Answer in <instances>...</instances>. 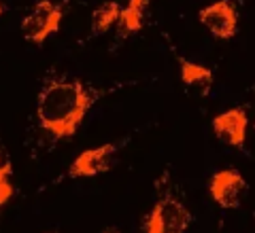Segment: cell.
<instances>
[{
	"instance_id": "obj_3",
	"label": "cell",
	"mask_w": 255,
	"mask_h": 233,
	"mask_svg": "<svg viewBox=\"0 0 255 233\" xmlns=\"http://www.w3.org/2000/svg\"><path fill=\"white\" fill-rule=\"evenodd\" d=\"M64 19V11L60 4L51 0H36L30 13L21 19V34L28 43L43 47L49 38L60 32Z\"/></svg>"
},
{
	"instance_id": "obj_7",
	"label": "cell",
	"mask_w": 255,
	"mask_h": 233,
	"mask_svg": "<svg viewBox=\"0 0 255 233\" xmlns=\"http://www.w3.org/2000/svg\"><path fill=\"white\" fill-rule=\"evenodd\" d=\"M247 127H249V119H247V112L241 106L228 108L219 112L217 117H213V132L217 134L219 140L230 144V147H245Z\"/></svg>"
},
{
	"instance_id": "obj_9",
	"label": "cell",
	"mask_w": 255,
	"mask_h": 233,
	"mask_svg": "<svg viewBox=\"0 0 255 233\" xmlns=\"http://www.w3.org/2000/svg\"><path fill=\"white\" fill-rule=\"evenodd\" d=\"M119 15H122V6L115 0H109V2L100 4L92 15V34H105L107 30L117 26Z\"/></svg>"
},
{
	"instance_id": "obj_14",
	"label": "cell",
	"mask_w": 255,
	"mask_h": 233,
	"mask_svg": "<svg viewBox=\"0 0 255 233\" xmlns=\"http://www.w3.org/2000/svg\"><path fill=\"white\" fill-rule=\"evenodd\" d=\"M4 11H6V6H4L2 0H0V17H2V15H4Z\"/></svg>"
},
{
	"instance_id": "obj_4",
	"label": "cell",
	"mask_w": 255,
	"mask_h": 233,
	"mask_svg": "<svg viewBox=\"0 0 255 233\" xmlns=\"http://www.w3.org/2000/svg\"><path fill=\"white\" fill-rule=\"evenodd\" d=\"M119 147L115 142H105L98 147L85 149L73 159L68 167V178H96L113 170Z\"/></svg>"
},
{
	"instance_id": "obj_1",
	"label": "cell",
	"mask_w": 255,
	"mask_h": 233,
	"mask_svg": "<svg viewBox=\"0 0 255 233\" xmlns=\"http://www.w3.org/2000/svg\"><path fill=\"white\" fill-rule=\"evenodd\" d=\"M94 93L77 78L49 81L36 98L38 125L55 140L73 138L94 106Z\"/></svg>"
},
{
	"instance_id": "obj_2",
	"label": "cell",
	"mask_w": 255,
	"mask_h": 233,
	"mask_svg": "<svg viewBox=\"0 0 255 233\" xmlns=\"http://www.w3.org/2000/svg\"><path fill=\"white\" fill-rule=\"evenodd\" d=\"M191 225V212L174 195H164L153 204L142 223L145 233H185Z\"/></svg>"
},
{
	"instance_id": "obj_13",
	"label": "cell",
	"mask_w": 255,
	"mask_h": 233,
	"mask_svg": "<svg viewBox=\"0 0 255 233\" xmlns=\"http://www.w3.org/2000/svg\"><path fill=\"white\" fill-rule=\"evenodd\" d=\"M102 233H122V231L115 229V227H107V229H102Z\"/></svg>"
},
{
	"instance_id": "obj_15",
	"label": "cell",
	"mask_w": 255,
	"mask_h": 233,
	"mask_svg": "<svg viewBox=\"0 0 255 233\" xmlns=\"http://www.w3.org/2000/svg\"><path fill=\"white\" fill-rule=\"evenodd\" d=\"M47 233H55V231H47Z\"/></svg>"
},
{
	"instance_id": "obj_11",
	"label": "cell",
	"mask_w": 255,
	"mask_h": 233,
	"mask_svg": "<svg viewBox=\"0 0 255 233\" xmlns=\"http://www.w3.org/2000/svg\"><path fill=\"white\" fill-rule=\"evenodd\" d=\"M13 197H15L13 174H9V172H0V208H4Z\"/></svg>"
},
{
	"instance_id": "obj_10",
	"label": "cell",
	"mask_w": 255,
	"mask_h": 233,
	"mask_svg": "<svg viewBox=\"0 0 255 233\" xmlns=\"http://www.w3.org/2000/svg\"><path fill=\"white\" fill-rule=\"evenodd\" d=\"M142 23H145V13L132 9V6H124L117 26L124 34H134V32L142 30Z\"/></svg>"
},
{
	"instance_id": "obj_6",
	"label": "cell",
	"mask_w": 255,
	"mask_h": 233,
	"mask_svg": "<svg viewBox=\"0 0 255 233\" xmlns=\"http://www.w3.org/2000/svg\"><path fill=\"white\" fill-rule=\"evenodd\" d=\"M245 191H247V180L234 167L219 170L209 178V195L223 210L241 206V197Z\"/></svg>"
},
{
	"instance_id": "obj_5",
	"label": "cell",
	"mask_w": 255,
	"mask_h": 233,
	"mask_svg": "<svg viewBox=\"0 0 255 233\" xmlns=\"http://www.w3.org/2000/svg\"><path fill=\"white\" fill-rule=\"evenodd\" d=\"M198 21L219 41H230L238 32V11L232 0H217L198 13Z\"/></svg>"
},
{
	"instance_id": "obj_8",
	"label": "cell",
	"mask_w": 255,
	"mask_h": 233,
	"mask_svg": "<svg viewBox=\"0 0 255 233\" xmlns=\"http://www.w3.org/2000/svg\"><path fill=\"white\" fill-rule=\"evenodd\" d=\"M181 68V83L187 87L194 85H209L213 81V70L200 62H191L187 58H179Z\"/></svg>"
},
{
	"instance_id": "obj_12",
	"label": "cell",
	"mask_w": 255,
	"mask_h": 233,
	"mask_svg": "<svg viewBox=\"0 0 255 233\" xmlns=\"http://www.w3.org/2000/svg\"><path fill=\"white\" fill-rule=\"evenodd\" d=\"M0 172L13 174V159H11V153H9V149L4 147L2 140H0Z\"/></svg>"
}]
</instances>
